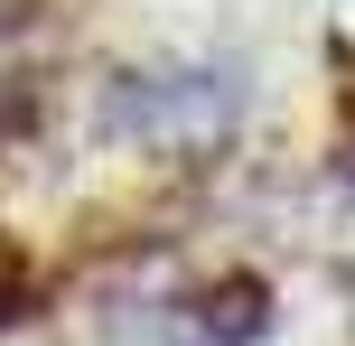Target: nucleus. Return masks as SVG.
Returning <instances> with one entry per match:
<instances>
[{
	"label": "nucleus",
	"instance_id": "7ed1b4c3",
	"mask_svg": "<svg viewBox=\"0 0 355 346\" xmlns=\"http://www.w3.org/2000/svg\"><path fill=\"white\" fill-rule=\"evenodd\" d=\"M19 318H37V272L19 243H0V328H19Z\"/></svg>",
	"mask_w": 355,
	"mask_h": 346
},
{
	"label": "nucleus",
	"instance_id": "f257e3e1",
	"mask_svg": "<svg viewBox=\"0 0 355 346\" xmlns=\"http://www.w3.org/2000/svg\"><path fill=\"white\" fill-rule=\"evenodd\" d=\"M234 122H243V66H131L103 85V131L141 150L206 159L234 141Z\"/></svg>",
	"mask_w": 355,
	"mask_h": 346
},
{
	"label": "nucleus",
	"instance_id": "20e7f679",
	"mask_svg": "<svg viewBox=\"0 0 355 346\" xmlns=\"http://www.w3.org/2000/svg\"><path fill=\"white\" fill-rule=\"evenodd\" d=\"M337 66H346V85H337V122H346V150H355V56L337 47Z\"/></svg>",
	"mask_w": 355,
	"mask_h": 346
},
{
	"label": "nucleus",
	"instance_id": "f03ea898",
	"mask_svg": "<svg viewBox=\"0 0 355 346\" xmlns=\"http://www.w3.org/2000/svg\"><path fill=\"white\" fill-rule=\"evenodd\" d=\"M271 337V281L215 272V281H159L122 291L103 309V346H262Z\"/></svg>",
	"mask_w": 355,
	"mask_h": 346
}]
</instances>
